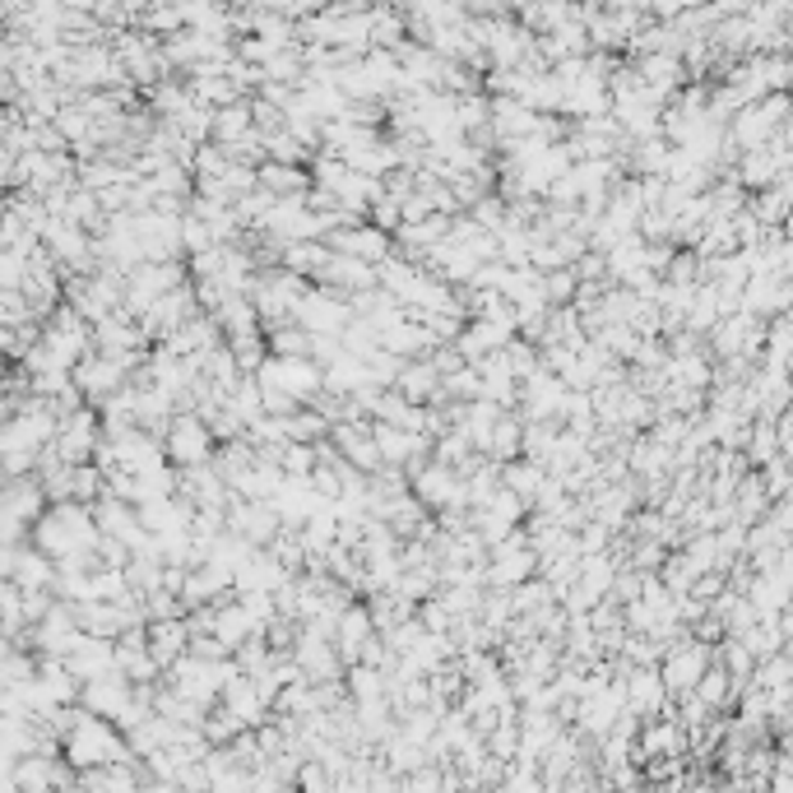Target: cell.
I'll return each mask as SVG.
<instances>
[{"label": "cell", "instance_id": "obj_1", "mask_svg": "<svg viewBox=\"0 0 793 793\" xmlns=\"http://www.w3.org/2000/svg\"><path fill=\"white\" fill-rule=\"evenodd\" d=\"M98 515L89 502H51L47 515L33 525V543L51 557H79V553H98Z\"/></svg>", "mask_w": 793, "mask_h": 793}, {"label": "cell", "instance_id": "obj_2", "mask_svg": "<svg viewBox=\"0 0 793 793\" xmlns=\"http://www.w3.org/2000/svg\"><path fill=\"white\" fill-rule=\"evenodd\" d=\"M163 445H167V460L177 464V469H196V464H210V460L218 455V437H214V427L204 423L196 408H181L177 418L167 423Z\"/></svg>", "mask_w": 793, "mask_h": 793}, {"label": "cell", "instance_id": "obj_3", "mask_svg": "<svg viewBox=\"0 0 793 793\" xmlns=\"http://www.w3.org/2000/svg\"><path fill=\"white\" fill-rule=\"evenodd\" d=\"M261 381L288 390L298 404H316V394L325 390V367L316 357H279V353H269V362L261 367Z\"/></svg>", "mask_w": 793, "mask_h": 793}, {"label": "cell", "instance_id": "obj_4", "mask_svg": "<svg viewBox=\"0 0 793 793\" xmlns=\"http://www.w3.org/2000/svg\"><path fill=\"white\" fill-rule=\"evenodd\" d=\"M75 381H79V390H84V394H89V404H93V408H102V404H108L121 386L130 381V367H126L121 357L98 353V349H93V353L75 367Z\"/></svg>", "mask_w": 793, "mask_h": 793}, {"label": "cell", "instance_id": "obj_5", "mask_svg": "<svg viewBox=\"0 0 793 793\" xmlns=\"http://www.w3.org/2000/svg\"><path fill=\"white\" fill-rule=\"evenodd\" d=\"M79 705H84V710H93V715H102V719H121L135 705V682L121 674V668H108V674H98V678L84 682Z\"/></svg>", "mask_w": 793, "mask_h": 793}, {"label": "cell", "instance_id": "obj_6", "mask_svg": "<svg viewBox=\"0 0 793 793\" xmlns=\"http://www.w3.org/2000/svg\"><path fill=\"white\" fill-rule=\"evenodd\" d=\"M335 251H349V255H362V261H372V265H381L386 255H394V232L390 228H381V223H353V228H335L330 237Z\"/></svg>", "mask_w": 793, "mask_h": 793}, {"label": "cell", "instance_id": "obj_7", "mask_svg": "<svg viewBox=\"0 0 793 793\" xmlns=\"http://www.w3.org/2000/svg\"><path fill=\"white\" fill-rule=\"evenodd\" d=\"M274 506H279V515H284V525H292V529H302L312 515H320L325 506H330V496H325L320 488H316V478H284V488H279V496H274Z\"/></svg>", "mask_w": 793, "mask_h": 793}, {"label": "cell", "instance_id": "obj_8", "mask_svg": "<svg viewBox=\"0 0 793 793\" xmlns=\"http://www.w3.org/2000/svg\"><path fill=\"white\" fill-rule=\"evenodd\" d=\"M441 381H445V372L432 362V353H427V357H404V367H400V381H394V390L408 394L413 404H437Z\"/></svg>", "mask_w": 793, "mask_h": 793}, {"label": "cell", "instance_id": "obj_9", "mask_svg": "<svg viewBox=\"0 0 793 793\" xmlns=\"http://www.w3.org/2000/svg\"><path fill=\"white\" fill-rule=\"evenodd\" d=\"M376 635V617H372V603H349V613L339 617V631H335V645L343 654V664H357L362 659V645Z\"/></svg>", "mask_w": 793, "mask_h": 793}, {"label": "cell", "instance_id": "obj_10", "mask_svg": "<svg viewBox=\"0 0 793 793\" xmlns=\"http://www.w3.org/2000/svg\"><path fill=\"white\" fill-rule=\"evenodd\" d=\"M191 622H186V617H163V622H149V650H153V659L163 664V674L172 664L181 659L186 650H191Z\"/></svg>", "mask_w": 793, "mask_h": 793}, {"label": "cell", "instance_id": "obj_11", "mask_svg": "<svg viewBox=\"0 0 793 793\" xmlns=\"http://www.w3.org/2000/svg\"><path fill=\"white\" fill-rule=\"evenodd\" d=\"M261 186H265L269 196L292 200V196H312L316 177L306 167H298V163H274V159H265L261 163Z\"/></svg>", "mask_w": 793, "mask_h": 793}, {"label": "cell", "instance_id": "obj_12", "mask_svg": "<svg viewBox=\"0 0 793 793\" xmlns=\"http://www.w3.org/2000/svg\"><path fill=\"white\" fill-rule=\"evenodd\" d=\"M525 413L520 408H506L502 413V423H496V432H492V445H488V455L492 460H520L525 455Z\"/></svg>", "mask_w": 793, "mask_h": 793}, {"label": "cell", "instance_id": "obj_13", "mask_svg": "<svg viewBox=\"0 0 793 793\" xmlns=\"http://www.w3.org/2000/svg\"><path fill=\"white\" fill-rule=\"evenodd\" d=\"M659 696H664V687H659V678H654V674H631L627 678V705L635 715H650L654 705H659Z\"/></svg>", "mask_w": 793, "mask_h": 793}]
</instances>
